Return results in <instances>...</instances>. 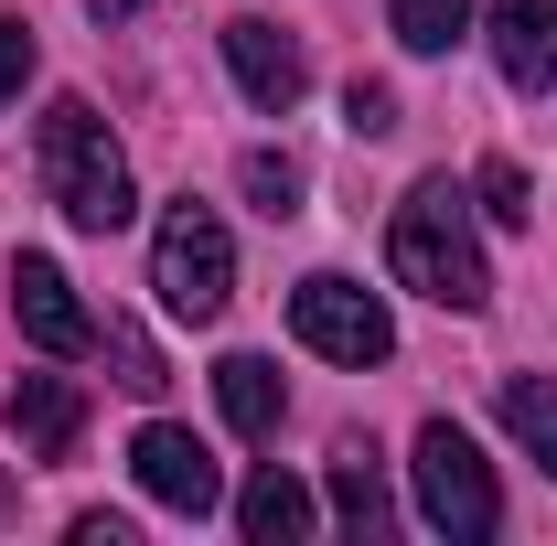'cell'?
<instances>
[{
	"label": "cell",
	"instance_id": "obj_13",
	"mask_svg": "<svg viewBox=\"0 0 557 546\" xmlns=\"http://www.w3.org/2000/svg\"><path fill=\"white\" fill-rule=\"evenodd\" d=\"M236 525H247V546H300V536H311V493L269 461V472L236 493Z\"/></svg>",
	"mask_w": 557,
	"mask_h": 546
},
{
	"label": "cell",
	"instance_id": "obj_16",
	"mask_svg": "<svg viewBox=\"0 0 557 546\" xmlns=\"http://www.w3.org/2000/svg\"><path fill=\"white\" fill-rule=\"evenodd\" d=\"M247 194H258V214H300V161L289 150H247Z\"/></svg>",
	"mask_w": 557,
	"mask_h": 546
},
{
	"label": "cell",
	"instance_id": "obj_18",
	"mask_svg": "<svg viewBox=\"0 0 557 546\" xmlns=\"http://www.w3.org/2000/svg\"><path fill=\"white\" fill-rule=\"evenodd\" d=\"M108 364H119V386H129V397H161V353H150L129 322H108Z\"/></svg>",
	"mask_w": 557,
	"mask_h": 546
},
{
	"label": "cell",
	"instance_id": "obj_4",
	"mask_svg": "<svg viewBox=\"0 0 557 546\" xmlns=\"http://www.w3.org/2000/svg\"><path fill=\"white\" fill-rule=\"evenodd\" d=\"M418 514H429L450 546H483L493 525H504V493H493L483 450H472L450 418H429V429H418Z\"/></svg>",
	"mask_w": 557,
	"mask_h": 546
},
{
	"label": "cell",
	"instance_id": "obj_2",
	"mask_svg": "<svg viewBox=\"0 0 557 546\" xmlns=\"http://www.w3.org/2000/svg\"><path fill=\"white\" fill-rule=\"evenodd\" d=\"M44 194L86 236H119L129 225V161H119V139H108V119L86 97H54L44 108Z\"/></svg>",
	"mask_w": 557,
	"mask_h": 546
},
{
	"label": "cell",
	"instance_id": "obj_20",
	"mask_svg": "<svg viewBox=\"0 0 557 546\" xmlns=\"http://www.w3.org/2000/svg\"><path fill=\"white\" fill-rule=\"evenodd\" d=\"M344 119H354L364 139H386V129H397V97H386V86H354V97H344Z\"/></svg>",
	"mask_w": 557,
	"mask_h": 546
},
{
	"label": "cell",
	"instance_id": "obj_8",
	"mask_svg": "<svg viewBox=\"0 0 557 546\" xmlns=\"http://www.w3.org/2000/svg\"><path fill=\"white\" fill-rule=\"evenodd\" d=\"M225 65L247 86V108H269V119H289L300 86H311V54H300L278 22H225Z\"/></svg>",
	"mask_w": 557,
	"mask_h": 546
},
{
	"label": "cell",
	"instance_id": "obj_15",
	"mask_svg": "<svg viewBox=\"0 0 557 546\" xmlns=\"http://www.w3.org/2000/svg\"><path fill=\"white\" fill-rule=\"evenodd\" d=\"M386 22H397L408 54H450V44L472 33V0H386Z\"/></svg>",
	"mask_w": 557,
	"mask_h": 546
},
{
	"label": "cell",
	"instance_id": "obj_3",
	"mask_svg": "<svg viewBox=\"0 0 557 546\" xmlns=\"http://www.w3.org/2000/svg\"><path fill=\"white\" fill-rule=\"evenodd\" d=\"M150 289H161V311H183V322H214L225 300H236V236L214 225V204H183L161 214V236H150Z\"/></svg>",
	"mask_w": 557,
	"mask_h": 546
},
{
	"label": "cell",
	"instance_id": "obj_14",
	"mask_svg": "<svg viewBox=\"0 0 557 546\" xmlns=\"http://www.w3.org/2000/svg\"><path fill=\"white\" fill-rule=\"evenodd\" d=\"M493 408H504V429H515V439L557 472V386H547V375H504V397H493Z\"/></svg>",
	"mask_w": 557,
	"mask_h": 546
},
{
	"label": "cell",
	"instance_id": "obj_12",
	"mask_svg": "<svg viewBox=\"0 0 557 546\" xmlns=\"http://www.w3.org/2000/svg\"><path fill=\"white\" fill-rule=\"evenodd\" d=\"M333 514H344V536H386V525H397V504H386V472H375V450H364V439H344V450H333Z\"/></svg>",
	"mask_w": 557,
	"mask_h": 546
},
{
	"label": "cell",
	"instance_id": "obj_1",
	"mask_svg": "<svg viewBox=\"0 0 557 546\" xmlns=\"http://www.w3.org/2000/svg\"><path fill=\"white\" fill-rule=\"evenodd\" d=\"M386 269L408 278L418 300H440V311H483L493 278H483V236H472V214L450 183H418L397 225H386Z\"/></svg>",
	"mask_w": 557,
	"mask_h": 546
},
{
	"label": "cell",
	"instance_id": "obj_21",
	"mask_svg": "<svg viewBox=\"0 0 557 546\" xmlns=\"http://www.w3.org/2000/svg\"><path fill=\"white\" fill-rule=\"evenodd\" d=\"M75 546H129V514H75Z\"/></svg>",
	"mask_w": 557,
	"mask_h": 546
},
{
	"label": "cell",
	"instance_id": "obj_7",
	"mask_svg": "<svg viewBox=\"0 0 557 546\" xmlns=\"http://www.w3.org/2000/svg\"><path fill=\"white\" fill-rule=\"evenodd\" d=\"M11 322H22V333L44 343V353H86V343H97L86 300H75V278L54 269V258H33V247L11 258Z\"/></svg>",
	"mask_w": 557,
	"mask_h": 546
},
{
	"label": "cell",
	"instance_id": "obj_23",
	"mask_svg": "<svg viewBox=\"0 0 557 546\" xmlns=\"http://www.w3.org/2000/svg\"><path fill=\"white\" fill-rule=\"evenodd\" d=\"M11 514H22V482H11V472H0V525H11Z\"/></svg>",
	"mask_w": 557,
	"mask_h": 546
},
{
	"label": "cell",
	"instance_id": "obj_5",
	"mask_svg": "<svg viewBox=\"0 0 557 546\" xmlns=\"http://www.w3.org/2000/svg\"><path fill=\"white\" fill-rule=\"evenodd\" d=\"M289 333L311 343V353H333V364H354V375L397 353L386 300H375V289H354V278H333V269H311L300 289H289Z\"/></svg>",
	"mask_w": 557,
	"mask_h": 546
},
{
	"label": "cell",
	"instance_id": "obj_22",
	"mask_svg": "<svg viewBox=\"0 0 557 546\" xmlns=\"http://www.w3.org/2000/svg\"><path fill=\"white\" fill-rule=\"evenodd\" d=\"M86 11H97V22H129V11H150V0H86Z\"/></svg>",
	"mask_w": 557,
	"mask_h": 546
},
{
	"label": "cell",
	"instance_id": "obj_6",
	"mask_svg": "<svg viewBox=\"0 0 557 546\" xmlns=\"http://www.w3.org/2000/svg\"><path fill=\"white\" fill-rule=\"evenodd\" d=\"M129 472H139V493H150V504H172L183 525H205L214 504H225V472H214V450L194 439V429H161V418L129 439Z\"/></svg>",
	"mask_w": 557,
	"mask_h": 546
},
{
	"label": "cell",
	"instance_id": "obj_10",
	"mask_svg": "<svg viewBox=\"0 0 557 546\" xmlns=\"http://www.w3.org/2000/svg\"><path fill=\"white\" fill-rule=\"evenodd\" d=\"M75 429H86V397H75L65 375H22V386H11V439H22L33 461H65Z\"/></svg>",
	"mask_w": 557,
	"mask_h": 546
},
{
	"label": "cell",
	"instance_id": "obj_19",
	"mask_svg": "<svg viewBox=\"0 0 557 546\" xmlns=\"http://www.w3.org/2000/svg\"><path fill=\"white\" fill-rule=\"evenodd\" d=\"M22 75H33V33H22V22L0 11V108L22 97Z\"/></svg>",
	"mask_w": 557,
	"mask_h": 546
},
{
	"label": "cell",
	"instance_id": "obj_17",
	"mask_svg": "<svg viewBox=\"0 0 557 546\" xmlns=\"http://www.w3.org/2000/svg\"><path fill=\"white\" fill-rule=\"evenodd\" d=\"M483 214L493 225H536V183H525L515 161H483Z\"/></svg>",
	"mask_w": 557,
	"mask_h": 546
},
{
	"label": "cell",
	"instance_id": "obj_9",
	"mask_svg": "<svg viewBox=\"0 0 557 546\" xmlns=\"http://www.w3.org/2000/svg\"><path fill=\"white\" fill-rule=\"evenodd\" d=\"M493 65L515 97L557 86V0H493Z\"/></svg>",
	"mask_w": 557,
	"mask_h": 546
},
{
	"label": "cell",
	"instance_id": "obj_11",
	"mask_svg": "<svg viewBox=\"0 0 557 546\" xmlns=\"http://www.w3.org/2000/svg\"><path fill=\"white\" fill-rule=\"evenodd\" d=\"M214 397H225V418H236V439H278V364L269 353H225L214 364Z\"/></svg>",
	"mask_w": 557,
	"mask_h": 546
}]
</instances>
